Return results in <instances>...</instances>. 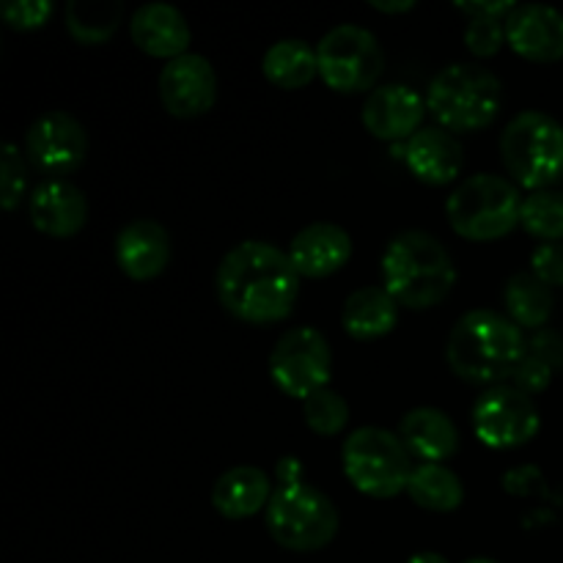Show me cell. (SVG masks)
<instances>
[{
	"mask_svg": "<svg viewBox=\"0 0 563 563\" xmlns=\"http://www.w3.org/2000/svg\"><path fill=\"white\" fill-rule=\"evenodd\" d=\"M3 22L14 31H33V27L47 25L53 16V3L49 0H11L0 9Z\"/></svg>",
	"mask_w": 563,
	"mask_h": 563,
	"instance_id": "d6a6232c",
	"label": "cell"
},
{
	"mask_svg": "<svg viewBox=\"0 0 563 563\" xmlns=\"http://www.w3.org/2000/svg\"><path fill=\"white\" fill-rule=\"evenodd\" d=\"M394 157L405 159L407 170L418 181L432 187H443L456 181L465 165V152L454 132L443 126H421L407 143H396Z\"/></svg>",
	"mask_w": 563,
	"mask_h": 563,
	"instance_id": "5bb4252c",
	"label": "cell"
},
{
	"mask_svg": "<svg viewBox=\"0 0 563 563\" xmlns=\"http://www.w3.org/2000/svg\"><path fill=\"white\" fill-rule=\"evenodd\" d=\"M542 429L539 407L511 383L487 388L473 405V432L487 449L511 451L528 445Z\"/></svg>",
	"mask_w": 563,
	"mask_h": 563,
	"instance_id": "8fae6325",
	"label": "cell"
},
{
	"mask_svg": "<svg viewBox=\"0 0 563 563\" xmlns=\"http://www.w3.org/2000/svg\"><path fill=\"white\" fill-rule=\"evenodd\" d=\"M563 368V335L555 330H537L528 339L526 355L517 363L515 374H511V385L520 388L522 394L537 396L548 390L553 383L555 372Z\"/></svg>",
	"mask_w": 563,
	"mask_h": 563,
	"instance_id": "d4e9b609",
	"label": "cell"
},
{
	"mask_svg": "<svg viewBox=\"0 0 563 563\" xmlns=\"http://www.w3.org/2000/svg\"><path fill=\"white\" fill-rule=\"evenodd\" d=\"M341 324L357 341L383 339L399 324V302L385 286H361L346 297Z\"/></svg>",
	"mask_w": 563,
	"mask_h": 563,
	"instance_id": "603a6c76",
	"label": "cell"
},
{
	"mask_svg": "<svg viewBox=\"0 0 563 563\" xmlns=\"http://www.w3.org/2000/svg\"><path fill=\"white\" fill-rule=\"evenodd\" d=\"M465 563H498V561H493V559H471V561H465Z\"/></svg>",
	"mask_w": 563,
	"mask_h": 563,
	"instance_id": "f35d334b",
	"label": "cell"
},
{
	"mask_svg": "<svg viewBox=\"0 0 563 563\" xmlns=\"http://www.w3.org/2000/svg\"><path fill=\"white\" fill-rule=\"evenodd\" d=\"M262 71L273 86L297 91L319 75L317 49L302 38H280L264 53Z\"/></svg>",
	"mask_w": 563,
	"mask_h": 563,
	"instance_id": "484cf974",
	"label": "cell"
},
{
	"mask_svg": "<svg viewBox=\"0 0 563 563\" xmlns=\"http://www.w3.org/2000/svg\"><path fill=\"white\" fill-rule=\"evenodd\" d=\"M399 438L407 451L421 462L443 465L460 449V432L454 421L438 407H416L407 412L399 423Z\"/></svg>",
	"mask_w": 563,
	"mask_h": 563,
	"instance_id": "7402d4cb",
	"label": "cell"
},
{
	"mask_svg": "<svg viewBox=\"0 0 563 563\" xmlns=\"http://www.w3.org/2000/svg\"><path fill=\"white\" fill-rule=\"evenodd\" d=\"M278 476H280V484L300 482V462H297V460H280Z\"/></svg>",
	"mask_w": 563,
	"mask_h": 563,
	"instance_id": "8d00e7d4",
	"label": "cell"
},
{
	"mask_svg": "<svg viewBox=\"0 0 563 563\" xmlns=\"http://www.w3.org/2000/svg\"><path fill=\"white\" fill-rule=\"evenodd\" d=\"M352 256V236L335 223H311L297 231L289 258L300 278H328L339 273Z\"/></svg>",
	"mask_w": 563,
	"mask_h": 563,
	"instance_id": "d6986e66",
	"label": "cell"
},
{
	"mask_svg": "<svg viewBox=\"0 0 563 563\" xmlns=\"http://www.w3.org/2000/svg\"><path fill=\"white\" fill-rule=\"evenodd\" d=\"M115 264L132 280H152L168 267L170 236L165 225L152 218H137L126 223L115 236Z\"/></svg>",
	"mask_w": 563,
	"mask_h": 563,
	"instance_id": "ac0fdd59",
	"label": "cell"
},
{
	"mask_svg": "<svg viewBox=\"0 0 563 563\" xmlns=\"http://www.w3.org/2000/svg\"><path fill=\"white\" fill-rule=\"evenodd\" d=\"M407 563H449V561H445L443 555H438V553H418V555H412V559Z\"/></svg>",
	"mask_w": 563,
	"mask_h": 563,
	"instance_id": "74e56055",
	"label": "cell"
},
{
	"mask_svg": "<svg viewBox=\"0 0 563 563\" xmlns=\"http://www.w3.org/2000/svg\"><path fill=\"white\" fill-rule=\"evenodd\" d=\"M522 201L515 181L498 174L467 176L445 201L451 229L471 242H495L520 225Z\"/></svg>",
	"mask_w": 563,
	"mask_h": 563,
	"instance_id": "8992f818",
	"label": "cell"
},
{
	"mask_svg": "<svg viewBox=\"0 0 563 563\" xmlns=\"http://www.w3.org/2000/svg\"><path fill=\"white\" fill-rule=\"evenodd\" d=\"M27 185L25 159H22L20 148L14 143H5L3 154H0V207L5 212H14L22 203Z\"/></svg>",
	"mask_w": 563,
	"mask_h": 563,
	"instance_id": "4dcf8cb0",
	"label": "cell"
},
{
	"mask_svg": "<svg viewBox=\"0 0 563 563\" xmlns=\"http://www.w3.org/2000/svg\"><path fill=\"white\" fill-rule=\"evenodd\" d=\"M368 5L377 11H385V14H401V11L416 9V0H368Z\"/></svg>",
	"mask_w": 563,
	"mask_h": 563,
	"instance_id": "d590c367",
	"label": "cell"
},
{
	"mask_svg": "<svg viewBox=\"0 0 563 563\" xmlns=\"http://www.w3.org/2000/svg\"><path fill=\"white\" fill-rule=\"evenodd\" d=\"M427 99L410 86H379L363 102V126L377 141H410L427 115Z\"/></svg>",
	"mask_w": 563,
	"mask_h": 563,
	"instance_id": "9a60e30c",
	"label": "cell"
},
{
	"mask_svg": "<svg viewBox=\"0 0 563 563\" xmlns=\"http://www.w3.org/2000/svg\"><path fill=\"white\" fill-rule=\"evenodd\" d=\"M214 286L231 317L247 324H275L289 317L300 297V273L280 247L247 240L225 253Z\"/></svg>",
	"mask_w": 563,
	"mask_h": 563,
	"instance_id": "6da1fadb",
	"label": "cell"
},
{
	"mask_svg": "<svg viewBox=\"0 0 563 563\" xmlns=\"http://www.w3.org/2000/svg\"><path fill=\"white\" fill-rule=\"evenodd\" d=\"M456 284V267L443 242L427 231H401L383 253V286L399 306L427 311Z\"/></svg>",
	"mask_w": 563,
	"mask_h": 563,
	"instance_id": "3957f363",
	"label": "cell"
},
{
	"mask_svg": "<svg viewBox=\"0 0 563 563\" xmlns=\"http://www.w3.org/2000/svg\"><path fill=\"white\" fill-rule=\"evenodd\" d=\"M506 42L533 64H555L563 58V14L553 5L522 3L506 16Z\"/></svg>",
	"mask_w": 563,
	"mask_h": 563,
	"instance_id": "2e32d148",
	"label": "cell"
},
{
	"mask_svg": "<svg viewBox=\"0 0 563 563\" xmlns=\"http://www.w3.org/2000/svg\"><path fill=\"white\" fill-rule=\"evenodd\" d=\"M33 229L53 240H69L88 223V201L80 187L66 179H47L27 198Z\"/></svg>",
	"mask_w": 563,
	"mask_h": 563,
	"instance_id": "e0dca14e",
	"label": "cell"
},
{
	"mask_svg": "<svg viewBox=\"0 0 563 563\" xmlns=\"http://www.w3.org/2000/svg\"><path fill=\"white\" fill-rule=\"evenodd\" d=\"M456 9L471 14V20L473 16H498V20H504L517 5L511 0H495V3H456Z\"/></svg>",
	"mask_w": 563,
	"mask_h": 563,
	"instance_id": "e575fe53",
	"label": "cell"
},
{
	"mask_svg": "<svg viewBox=\"0 0 563 563\" xmlns=\"http://www.w3.org/2000/svg\"><path fill=\"white\" fill-rule=\"evenodd\" d=\"M319 77L339 93H363L374 88L385 66L377 36L361 25H335L317 44Z\"/></svg>",
	"mask_w": 563,
	"mask_h": 563,
	"instance_id": "9c48e42d",
	"label": "cell"
},
{
	"mask_svg": "<svg viewBox=\"0 0 563 563\" xmlns=\"http://www.w3.org/2000/svg\"><path fill=\"white\" fill-rule=\"evenodd\" d=\"M344 473L357 493L388 500L407 493L412 476V454L399 434L383 427H361L344 440L341 449Z\"/></svg>",
	"mask_w": 563,
	"mask_h": 563,
	"instance_id": "ba28073f",
	"label": "cell"
},
{
	"mask_svg": "<svg viewBox=\"0 0 563 563\" xmlns=\"http://www.w3.org/2000/svg\"><path fill=\"white\" fill-rule=\"evenodd\" d=\"M520 225L542 242H563V192L539 190L522 201Z\"/></svg>",
	"mask_w": 563,
	"mask_h": 563,
	"instance_id": "f1b7e54d",
	"label": "cell"
},
{
	"mask_svg": "<svg viewBox=\"0 0 563 563\" xmlns=\"http://www.w3.org/2000/svg\"><path fill=\"white\" fill-rule=\"evenodd\" d=\"M506 42V22L498 16H473L465 27V44L478 58H489Z\"/></svg>",
	"mask_w": 563,
	"mask_h": 563,
	"instance_id": "1f68e13d",
	"label": "cell"
},
{
	"mask_svg": "<svg viewBox=\"0 0 563 563\" xmlns=\"http://www.w3.org/2000/svg\"><path fill=\"white\" fill-rule=\"evenodd\" d=\"M25 154L38 174L60 179V176L75 174L86 163L88 135L75 115L53 110V113L38 115L27 126Z\"/></svg>",
	"mask_w": 563,
	"mask_h": 563,
	"instance_id": "7c38bea8",
	"label": "cell"
},
{
	"mask_svg": "<svg viewBox=\"0 0 563 563\" xmlns=\"http://www.w3.org/2000/svg\"><path fill=\"white\" fill-rule=\"evenodd\" d=\"M531 273L550 289L563 286V242H542L531 253Z\"/></svg>",
	"mask_w": 563,
	"mask_h": 563,
	"instance_id": "836d02e7",
	"label": "cell"
},
{
	"mask_svg": "<svg viewBox=\"0 0 563 563\" xmlns=\"http://www.w3.org/2000/svg\"><path fill=\"white\" fill-rule=\"evenodd\" d=\"M526 333L509 317L476 308L451 330L445 361L465 383L495 388L511 383L517 363L526 355Z\"/></svg>",
	"mask_w": 563,
	"mask_h": 563,
	"instance_id": "7a4b0ae2",
	"label": "cell"
},
{
	"mask_svg": "<svg viewBox=\"0 0 563 563\" xmlns=\"http://www.w3.org/2000/svg\"><path fill=\"white\" fill-rule=\"evenodd\" d=\"M427 108L449 132L484 130L504 108V82L487 66L451 64L429 82Z\"/></svg>",
	"mask_w": 563,
	"mask_h": 563,
	"instance_id": "277c9868",
	"label": "cell"
},
{
	"mask_svg": "<svg viewBox=\"0 0 563 563\" xmlns=\"http://www.w3.org/2000/svg\"><path fill=\"white\" fill-rule=\"evenodd\" d=\"M269 377L291 399H311L328 388L333 374V352L317 328L286 330L269 352Z\"/></svg>",
	"mask_w": 563,
	"mask_h": 563,
	"instance_id": "30bf717a",
	"label": "cell"
},
{
	"mask_svg": "<svg viewBox=\"0 0 563 563\" xmlns=\"http://www.w3.org/2000/svg\"><path fill=\"white\" fill-rule=\"evenodd\" d=\"M407 495L421 509L449 515V511H456L462 506L465 487H462L460 476L451 467L440 465V462H421V465L412 467Z\"/></svg>",
	"mask_w": 563,
	"mask_h": 563,
	"instance_id": "4316f807",
	"label": "cell"
},
{
	"mask_svg": "<svg viewBox=\"0 0 563 563\" xmlns=\"http://www.w3.org/2000/svg\"><path fill=\"white\" fill-rule=\"evenodd\" d=\"M121 11L119 0H71L66 5V31L80 44H104L119 27Z\"/></svg>",
	"mask_w": 563,
	"mask_h": 563,
	"instance_id": "83f0119b",
	"label": "cell"
},
{
	"mask_svg": "<svg viewBox=\"0 0 563 563\" xmlns=\"http://www.w3.org/2000/svg\"><path fill=\"white\" fill-rule=\"evenodd\" d=\"M159 99L176 119H196L218 102V75L203 55L187 53L168 60L159 71Z\"/></svg>",
	"mask_w": 563,
	"mask_h": 563,
	"instance_id": "4fadbf2b",
	"label": "cell"
},
{
	"mask_svg": "<svg viewBox=\"0 0 563 563\" xmlns=\"http://www.w3.org/2000/svg\"><path fill=\"white\" fill-rule=\"evenodd\" d=\"M302 416H306L311 432L322 434V438H333V434L344 432V427L350 423V405L341 394L324 388L313 394L311 399L302 401Z\"/></svg>",
	"mask_w": 563,
	"mask_h": 563,
	"instance_id": "f546056e",
	"label": "cell"
},
{
	"mask_svg": "<svg viewBox=\"0 0 563 563\" xmlns=\"http://www.w3.org/2000/svg\"><path fill=\"white\" fill-rule=\"evenodd\" d=\"M132 42L154 58H179L190 47V25L185 14L170 3H143L130 22Z\"/></svg>",
	"mask_w": 563,
	"mask_h": 563,
	"instance_id": "ffe728a7",
	"label": "cell"
},
{
	"mask_svg": "<svg viewBox=\"0 0 563 563\" xmlns=\"http://www.w3.org/2000/svg\"><path fill=\"white\" fill-rule=\"evenodd\" d=\"M506 317L520 330H542L550 322L555 308L553 289L539 280L531 269L515 273L504 286Z\"/></svg>",
	"mask_w": 563,
	"mask_h": 563,
	"instance_id": "cb8c5ba5",
	"label": "cell"
},
{
	"mask_svg": "<svg viewBox=\"0 0 563 563\" xmlns=\"http://www.w3.org/2000/svg\"><path fill=\"white\" fill-rule=\"evenodd\" d=\"M273 493L269 476L262 467L236 465L214 482L212 506L225 520H247L262 509L267 511Z\"/></svg>",
	"mask_w": 563,
	"mask_h": 563,
	"instance_id": "44dd1931",
	"label": "cell"
},
{
	"mask_svg": "<svg viewBox=\"0 0 563 563\" xmlns=\"http://www.w3.org/2000/svg\"><path fill=\"white\" fill-rule=\"evenodd\" d=\"M267 531L291 553H317L339 533V511L322 489L306 482L280 484L269 498Z\"/></svg>",
	"mask_w": 563,
	"mask_h": 563,
	"instance_id": "52a82bcc",
	"label": "cell"
},
{
	"mask_svg": "<svg viewBox=\"0 0 563 563\" xmlns=\"http://www.w3.org/2000/svg\"><path fill=\"white\" fill-rule=\"evenodd\" d=\"M500 159L526 190H553L563 179V126L542 110H522L500 135Z\"/></svg>",
	"mask_w": 563,
	"mask_h": 563,
	"instance_id": "5b68a950",
	"label": "cell"
}]
</instances>
